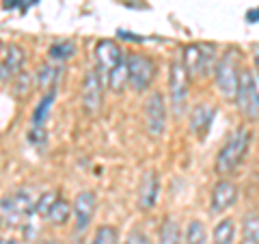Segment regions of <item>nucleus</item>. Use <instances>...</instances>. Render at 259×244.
I'll return each mask as SVG.
<instances>
[{
    "instance_id": "nucleus-31",
    "label": "nucleus",
    "mask_w": 259,
    "mask_h": 244,
    "mask_svg": "<svg viewBox=\"0 0 259 244\" xmlns=\"http://www.w3.org/2000/svg\"><path fill=\"white\" fill-rule=\"evenodd\" d=\"M0 52H3V44H0Z\"/></svg>"
},
{
    "instance_id": "nucleus-2",
    "label": "nucleus",
    "mask_w": 259,
    "mask_h": 244,
    "mask_svg": "<svg viewBox=\"0 0 259 244\" xmlns=\"http://www.w3.org/2000/svg\"><path fill=\"white\" fill-rule=\"evenodd\" d=\"M30 214H35V201L30 192L18 190L0 199V225H9L15 229L22 227L24 221H28Z\"/></svg>"
},
{
    "instance_id": "nucleus-19",
    "label": "nucleus",
    "mask_w": 259,
    "mask_h": 244,
    "mask_svg": "<svg viewBox=\"0 0 259 244\" xmlns=\"http://www.w3.org/2000/svg\"><path fill=\"white\" fill-rule=\"evenodd\" d=\"M242 244H259V214H246L242 221Z\"/></svg>"
},
{
    "instance_id": "nucleus-13",
    "label": "nucleus",
    "mask_w": 259,
    "mask_h": 244,
    "mask_svg": "<svg viewBox=\"0 0 259 244\" xmlns=\"http://www.w3.org/2000/svg\"><path fill=\"white\" fill-rule=\"evenodd\" d=\"M158 194H160V177L156 171H145L143 180L139 186V208L143 212H149L153 206L158 203Z\"/></svg>"
},
{
    "instance_id": "nucleus-23",
    "label": "nucleus",
    "mask_w": 259,
    "mask_h": 244,
    "mask_svg": "<svg viewBox=\"0 0 259 244\" xmlns=\"http://www.w3.org/2000/svg\"><path fill=\"white\" fill-rule=\"evenodd\" d=\"M186 244H207V231L201 221H192L186 227Z\"/></svg>"
},
{
    "instance_id": "nucleus-12",
    "label": "nucleus",
    "mask_w": 259,
    "mask_h": 244,
    "mask_svg": "<svg viewBox=\"0 0 259 244\" xmlns=\"http://www.w3.org/2000/svg\"><path fill=\"white\" fill-rule=\"evenodd\" d=\"M238 186L229 180H221L212 188V197H209V212L212 214H225L231 206L238 201Z\"/></svg>"
},
{
    "instance_id": "nucleus-16",
    "label": "nucleus",
    "mask_w": 259,
    "mask_h": 244,
    "mask_svg": "<svg viewBox=\"0 0 259 244\" xmlns=\"http://www.w3.org/2000/svg\"><path fill=\"white\" fill-rule=\"evenodd\" d=\"M61 71H63L61 65H52V63L41 65L39 71H37V87L41 89L44 93L52 91V89L56 87V83H59V78H61Z\"/></svg>"
},
{
    "instance_id": "nucleus-15",
    "label": "nucleus",
    "mask_w": 259,
    "mask_h": 244,
    "mask_svg": "<svg viewBox=\"0 0 259 244\" xmlns=\"http://www.w3.org/2000/svg\"><path fill=\"white\" fill-rule=\"evenodd\" d=\"M214 117H216V108L214 106H209V104H205V102L197 104V106L190 110V130H192V134L199 136V138L205 136L207 130L212 128Z\"/></svg>"
},
{
    "instance_id": "nucleus-11",
    "label": "nucleus",
    "mask_w": 259,
    "mask_h": 244,
    "mask_svg": "<svg viewBox=\"0 0 259 244\" xmlns=\"http://www.w3.org/2000/svg\"><path fill=\"white\" fill-rule=\"evenodd\" d=\"M95 208H97V197L93 190H82L78 192V197L71 203V214H74V229L78 233H84L89 229V225L93 221V214H95Z\"/></svg>"
},
{
    "instance_id": "nucleus-24",
    "label": "nucleus",
    "mask_w": 259,
    "mask_h": 244,
    "mask_svg": "<svg viewBox=\"0 0 259 244\" xmlns=\"http://www.w3.org/2000/svg\"><path fill=\"white\" fill-rule=\"evenodd\" d=\"M93 244H119V233L115 227L110 225H102L100 229L95 231V240Z\"/></svg>"
},
{
    "instance_id": "nucleus-17",
    "label": "nucleus",
    "mask_w": 259,
    "mask_h": 244,
    "mask_svg": "<svg viewBox=\"0 0 259 244\" xmlns=\"http://www.w3.org/2000/svg\"><path fill=\"white\" fill-rule=\"evenodd\" d=\"M236 229H238V225L233 218L218 221L214 227V233H212L214 244H233V240H236Z\"/></svg>"
},
{
    "instance_id": "nucleus-6",
    "label": "nucleus",
    "mask_w": 259,
    "mask_h": 244,
    "mask_svg": "<svg viewBox=\"0 0 259 244\" xmlns=\"http://www.w3.org/2000/svg\"><path fill=\"white\" fill-rule=\"evenodd\" d=\"M182 65L188 74V80H199L203 78L209 69L214 67V54L212 48L203 44H190L184 48L182 54Z\"/></svg>"
},
{
    "instance_id": "nucleus-4",
    "label": "nucleus",
    "mask_w": 259,
    "mask_h": 244,
    "mask_svg": "<svg viewBox=\"0 0 259 244\" xmlns=\"http://www.w3.org/2000/svg\"><path fill=\"white\" fill-rule=\"evenodd\" d=\"M236 102L246 119H259V76L255 69H240Z\"/></svg>"
},
{
    "instance_id": "nucleus-21",
    "label": "nucleus",
    "mask_w": 259,
    "mask_h": 244,
    "mask_svg": "<svg viewBox=\"0 0 259 244\" xmlns=\"http://www.w3.org/2000/svg\"><path fill=\"white\" fill-rule=\"evenodd\" d=\"M71 216V206L65 199H56L54 201V206L50 210V214H48L46 221H50L52 225H63V223H67V218Z\"/></svg>"
},
{
    "instance_id": "nucleus-8",
    "label": "nucleus",
    "mask_w": 259,
    "mask_h": 244,
    "mask_svg": "<svg viewBox=\"0 0 259 244\" xmlns=\"http://www.w3.org/2000/svg\"><path fill=\"white\" fill-rule=\"evenodd\" d=\"M123 61H125L123 50L119 48L117 42H112V39H104V42L97 44V48H95V63H97V67L95 69H97V74H100L104 87H106L108 76Z\"/></svg>"
},
{
    "instance_id": "nucleus-22",
    "label": "nucleus",
    "mask_w": 259,
    "mask_h": 244,
    "mask_svg": "<svg viewBox=\"0 0 259 244\" xmlns=\"http://www.w3.org/2000/svg\"><path fill=\"white\" fill-rule=\"evenodd\" d=\"M74 54H76V46L71 44V42H67V39H61V42H54L50 46V59L56 61V63L67 61Z\"/></svg>"
},
{
    "instance_id": "nucleus-20",
    "label": "nucleus",
    "mask_w": 259,
    "mask_h": 244,
    "mask_svg": "<svg viewBox=\"0 0 259 244\" xmlns=\"http://www.w3.org/2000/svg\"><path fill=\"white\" fill-rule=\"evenodd\" d=\"M158 244H182V233H180V225L173 218H166L160 227L158 233Z\"/></svg>"
},
{
    "instance_id": "nucleus-14",
    "label": "nucleus",
    "mask_w": 259,
    "mask_h": 244,
    "mask_svg": "<svg viewBox=\"0 0 259 244\" xmlns=\"http://www.w3.org/2000/svg\"><path fill=\"white\" fill-rule=\"evenodd\" d=\"M24 50L18 44H9L5 50L3 63H0V80H11L22 71L24 67Z\"/></svg>"
},
{
    "instance_id": "nucleus-10",
    "label": "nucleus",
    "mask_w": 259,
    "mask_h": 244,
    "mask_svg": "<svg viewBox=\"0 0 259 244\" xmlns=\"http://www.w3.org/2000/svg\"><path fill=\"white\" fill-rule=\"evenodd\" d=\"M145 128L153 138H160L166 128V104L160 91H151L145 100Z\"/></svg>"
},
{
    "instance_id": "nucleus-5",
    "label": "nucleus",
    "mask_w": 259,
    "mask_h": 244,
    "mask_svg": "<svg viewBox=\"0 0 259 244\" xmlns=\"http://www.w3.org/2000/svg\"><path fill=\"white\" fill-rule=\"evenodd\" d=\"M125 61H127V85L136 93L147 91V87H151L153 78H156V63H153V59H149L147 54L134 52L125 56Z\"/></svg>"
},
{
    "instance_id": "nucleus-18",
    "label": "nucleus",
    "mask_w": 259,
    "mask_h": 244,
    "mask_svg": "<svg viewBox=\"0 0 259 244\" xmlns=\"http://www.w3.org/2000/svg\"><path fill=\"white\" fill-rule=\"evenodd\" d=\"M54 97H56V89H52V91L44 93L41 102L37 104L35 112H32V132H35V130H41V128H44L46 117H48V112H50V106H52Z\"/></svg>"
},
{
    "instance_id": "nucleus-29",
    "label": "nucleus",
    "mask_w": 259,
    "mask_h": 244,
    "mask_svg": "<svg viewBox=\"0 0 259 244\" xmlns=\"http://www.w3.org/2000/svg\"><path fill=\"white\" fill-rule=\"evenodd\" d=\"M0 244H20V242L13 238H0Z\"/></svg>"
},
{
    "instance_id": "nucleus-26",
    "label": "nucleus",
    "mask_w": 259,
    "mask_h": 244,
    "mask_svg": "<svg viewBox=\"0 0 259 244\" xmlns=\"http://www.w3.org/2000/svg\"><path fill=\"white\" fill-rule=\"evenodd\" d=\"M123 244H151V240H149V235L145 233V231H141V229H132V231L127 233V238H125Z\"/></svg>"
},
{
    "instance_id": "nucleus-7",
    "label": "nucleus",
    "mask_w": 259,
    "mask_h": 244,
    "mask_svg": "<svg viewBox=\"0 0 259 244\" xmlns=\"http://www.w3.org/2000/svg\"><path fill=\"white\" fill-rule=\"evenodd\" d=\"M188 74H186L182 61L171 63V71H168V95H171V110L173 117L180 119L186 106H188Z\"/></svg>"
},
{
    "instance_id": "nucleus-3",
    "label": "nucleus",
    "mask_w": 259,
    "mask_h": 244,
    "mask_svg": "<svg viewBox=\"0 0 259 244\" xmlns=\"http://www.w3.org/2000/svg\"><path fill=\"white\" fill-rule=\"evenodd\" d=\"M240 65H238V52L227 50L214 65V78L216 87L223 97L227 100H236L238 93V80H240Z\"/></svg>"
},
{
    "instance_id": "nucleus-9",
    "label": "nucleus",
    "mask_w": 259,
    "mask_h": 244,
    "mask_svg": "<svg viewBox=\"0 0 259 244\" xmlns=\"http://www.w3.org/2000/svg\"><path fill=\"white\" fill-rule=\"evenodd\" d=\"M104 83L97 69H89L82 80V91H80V100H82V108L89 117H95L102 110L104 104Z\"/></svg>"
},
{
    "instance_id": "nucleus-28",
    "label": "nucleus",
    "mask_w": 259,
    "mask_h": 244,
    "mask_svg": "<svg viewBox=\"0 0 259 244\" xmlns=\"http://www.w3.org/2000/svg\"><path fill=\"white\" fill-rule=\"evenodd\" d=\"M253 61H255V74L259 76V48H255V56H253Z\"/></svg>"
},
{
    "instance_id": "nucleus-1",
    "label": "nucleus",
    "mask_w": 259,
    "mask_h": 244,
    "mask_svg": "<svg viewBox=\"0 0 259 244\" xmlns=\"http://www.w3.org/2000/svg\"><path fill=\"white\" fill-rule=\"evenodd\" d=\"M250 138H253V132L246 128L238 130L233 136L227 138V143L221 147V151L216 153V162H214V169L218 175H229L244 162Z\"/></svg>"
},
{
    "instance_id": "nucleus-25",
    "label": "nucleus",
    "mask_w": 259,
    "mask_h": 244,
    "mask_svg": "<svg viewBox=\"0 0 259 244\" xmlns=\"http://www.w3.org/2000/svg\"><path fill=\"white\" fill-rule=\"evenodd\" d=\"M56 199H59L56 192H44L41 197H39V201L35 203V214L39 218H48V214H50V210H52Z\"/></svg>"
},
{
    "instance_id": "nucleus-30",
    "label": "nucleus",
    "mask_w": 259,
    "mask_h": 244,
    "mask_svg": "<svg viewBox=\"0 0 259 244\" xmlns=\"http://www.w3.org/2000/svg\"><path fill=\"white\" fill-rule=\"evenodd\" d=\"M39 244H61L59 240H44V242H39Z\"/></svg>"
},
{
    "instance_id": "nucleus-27",
    "label": "nucleus",
    "mask_w": 259,
    "mask_h": 244,
    "mask_svg": "<svg viewBox=\"0 0 259 244\" xmlns=\"http://www.w3.org/2000/svg\"><path fill=\"white\" fill-rule=\"evenodd\" d=\"M246 20H248V22H259V9L248 11V13H246Z\"/></svg>"
}]
</instances>
